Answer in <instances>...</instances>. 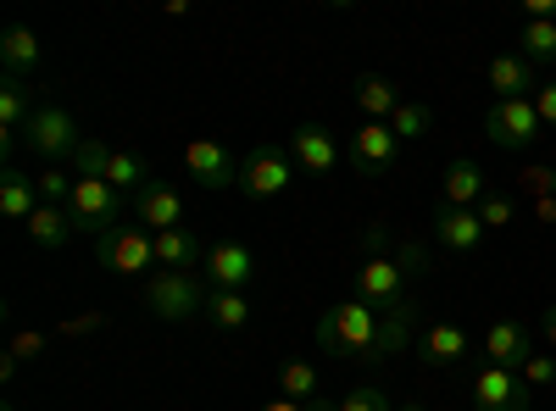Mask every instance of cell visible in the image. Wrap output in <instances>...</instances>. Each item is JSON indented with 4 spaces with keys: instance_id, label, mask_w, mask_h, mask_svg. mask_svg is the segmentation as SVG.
I'll return each mask as SVG.
<instances>
[{
    "instance_id": "cell-1",
    "label": "cell",
    "mask_w": 556,
    "mask_h": 411,
    "mask_svg": "<svg viewBox=\"0 0 556 411\" xmlns=\"http://www.w3.org/2000/svg\"><path fill=\"white\" fill-rule=\"evenodd\" d=\"M384 334V317L367 306V300H340L317 317V345L329 356H356V361H374Z\"/></svg>"
},
{
    "instance_id": "cell-2",
    "label": "cell",
    "mask_w": 556,
    "mask_h": 411,
    "mask_svg": "<svg viewBox=\"0 0 556 411\" xmlns=\"http://www.w3.org/2000/svg\"><path fill=\"white\" fill-rule=\"evenodd\" d=\"M417 261H424V251H417V245H406L401 261H395V256H367V261L356 267V300H367L379 317L406 311V306H412V300H406V279L417 272Z\"/></svg>"
},
{
    "instance_id": "cell-3",
    "label": "cell",
    "mask_w": 556,
    "mask_h": 411,
    "mask_svg": "<svg viewBox=\"0 0 556 411\" xmlns=\"http://www.w3.org/2000/svg\"><path fill=\"white\" fill-rule=\"evenodd\" d=\"M212 284L201 272H151L146 279V311L156 323H190V317H206Z\"/></svg>"
},
{
    "instance_id": "cell-4",
    "label": "cell",
    "mask_w": 556,
    "mask_h": 411,
    "mask_svg": "<svg viewBox=\"0 0 556 411\" xmlns=\"http://www.w3.org/2000/svg\"><path fill=\"white\" fill-rule=\"evenodd\" d=\"M123 211H128V195H117L106 178H78L73 184V195H67V217H73V228L78 234H112V228L123 222Z\"/></svg>"
},
{
    "instance_id": "cell-5",
    "label": "cell",
    "mask_w": 556,
    "mask_h": 411,
    "mask_svg": "<svg viewBox=\"0 0 556 411\" xmlns=\"http://www.w3.org/2000/svg\"><path fill=\"white\" fill-rule=\"evenodd\" d=\"M96 261L106 272H117V279H139V272L156 267V234L139 222H117L112 234L96 240Z\"/></svg>"
},
{
    "instance_id": "cell-6",
    "label": "cell",
    "mask_w": 556,
    "mask_h": 411,
    "mask_svg": "<svg viewBox=\"0 0 556 411\" xmlns=\"http://www.w3.org/2000/svg\"><path fill=\"white\" fill-rule=\"evenodd\" d=\"M23 140L34 145V156H45L51 167H62V162H73V156L84 151V140H89V133L78 128V117H73L67 106H39Z\"/></svg>"
},
{
    "instance_id": "cell-7",
    "label": "cell",
    "mask_w": 556,
    "mask_h": 411,
    "mask_svg": "<svg viewBox=\"0 0 556 411\" xmlns=\"http://www.w3.org/2000/svg\"><path fill=\"white\" fill-rule=\"evenodd\" d=\"M295 184V162L290 151H278V145H262L240 162V195L245 201H273V195H285Z\"/></svg>"
},
{
    "instance_id": "cell-8",
    "label": "cell",
    "mask_w": 556,
    "mask_h": 411,
    "mask_svg": "<svg viewBox=\"0 0 556 411\" xmlns=\"http://www.w3.org/2000/svg\"><path fill=\"white\" fill-rule=\"evenodd\" d=\"M484 133H490L495 151H523V145H534L545 133V123H540L534 101H495L484 112Z\"/></svg>"
},
{
    "instance_id": "cell-9",
    "label": "cell",
    "mask_w": 556,
    "mask_h": 411,
    "mask_svg": "<svg viewBox=\"0 0 556 411\" xmlns=\"http://www.w3.org/2000/svg\"><path fill=\"white\" fill-rule=\"evenodd\" d=\"M201 279H206L212 290H245V295H251V284H256V251L240 245V240H217V245L206 251Z\"/></svg>"
},
{
    "instance_id": "cell-10",
    "label": "cell",
    "mask_w": 556,
    "mask_h": 411,
    "mask_svg": "<svg viewBox=\"0 0 556 411\" xmlns=\"http://www.w3.org/2000/svg\"><path fill=\"white\" fill-rule=\"evenodd\" d=\"M395 156H401V140H395V128H390V123H362L351 140H345V162H351L356 172H367V178L390 172Z\"/></svg>"
},
{
    "instance_id": "cell-11",
    "label": "cell",
    "mask_w": 556,
    "mask_h": 411,
    "mask_svg": "<svg viewBox=\"0 0 556 411\" xmlns=\"http://www.w3.org/2000/svg\"><path fill=\"white\" fill-rule=\"evenodd\" d=\"M534 389L523 384V373H506V368H484L473 373V411H529Z\"/></svg>"
},
{
    "instance_id": "cell-12",
    "label": "cell",
    "mask_w": 556,
    "mask_h": 411,
    "mask_svg": "<svg viewBox=\"0 0 556 411\" xmlns=\"http://www.w3.org/2000/svg\"><path fill=\"white\" fill-rule=\"evenodd\" d=\"M290 162L301 167V172H317V178H329V172H340V162H345V145L334 140L323 123H301L295 133H290Z\"/></svg>"
},
{
    "instance_id": "cell-13",
    "label": "cell",
    "mask_w": 556,
    "mask_h": 411,
    "mask_svg": "<svg viewBox=\"0 0 556 411\" xmlns=\"http://www.w3.org/2000/svg\"><path fill=\"white\" fill-rule=\"evenodd\" d=\"M479 345H484L490 368H506V373H523L529 356H534V334H529V323H518V317H495Z\"/></svg>"
},
{
    "instance_id": "cell-14",
    "label": "cell",
    "mask_w": 556,
    "mask_h": 411,
    "mask_svg": "<svg viewBox=\"0 0 556 411\" xmlns=\"http://www.w3.org/2000/svg\"><path fill=\"white\" fill-rule=\"evenodd\" d=\"M184 167H190V178L201 190H240V162L217 140H190L184 145Z\"/></svg>"
},
{
    "instance_id": "cell-15",
    "label": "cell",
    "mask_w": 556,
    "mask_h": 411,
    "mask_svg": "<svg viewBox=\"0 0 556 411\" xmlns=\"http://www.w3.org/2000/svg\"><path fill=\"white\" fill-rule=\"evenodd\" d=\"M128 211H134V222H139V228H151V234L184 228V195H178L173 184H162V178H151V184L128 201Z\"/></svg>"
},
{
    "instance_id": "cell-16",
    "label": "cell",
    "mask_w": 556,
    "mask_h": 411,
    "mask_svg": "<svg viewBox=\"0 0 556 411\" xmlns=\"http://www.w3.org/2000/svg\"><path fill=\"white\" fill-rule=\"evenodd\" d=\"M484 234H490V228L479 222L473 206H440V211H434V240H440L451 256H473V251L484 245Z\"/></svg>"
},
{
    "instance_id": "cell-17",
    "label": "cell",
    "mask_w": 556,
    "mask_h": 411,
    "mask_svg": "<svg viewBox=\"0 0 556 411\" xmlns=\"http://www.w3.org/2000/svg\"><path fill=\"white\" fill-rule=\"evenodd\" d=\"M484 84L495 89V101H534V62L523 56V51H501V56H490V73H484Z\"/></svg>"
},
{
    "instance_id": "cell-18",
    "label": "cell",
    "mask_w": 556,
    "mask_h": 411,
    "mask_svg": "<svg viewBox=\"0 0 556 411\" xmlns=\"http://www.w3.org/2000/svg\"><path fill=\"white\" fill-rule=\"evenodd\" d=\"M417 356H424V368H456L462 356H473V334L462 323H429L417 339Z\"/></svg>"
},
{
    "instance_id": "cell-19",
    "label": "cell",
    "mask_w": 556,
    "mask_h": 411,
    "mask_svg": "<svg viewBox=\"0 0 556 411\" xmlns=\"http://www.w3.org/2000/svg\"><path fill=\"white\" fill-rule=\"evenodd\" d=\"M206 267V240L195 228H167L156 234V272H201Z\"/></svg>"
},
{
    "instance_id": "cell-20",
    "label": "cell",
    "mask_w": 556,
    "mask_h": 411,
    "mask_svg": "<svg viewBox=\"0 0 556 411\" xmlns=\"http://www.w3.org/2000/svg\"><path fill=\"white\" fill-rule=\"evenodd\" d=\"M34 112H39V106H34V84L7 73V84H0V128H7V151H12L17 133H28Z\"/></svg>"
},
{
    "instance_id": "cell-21",
    "label": "cell",
    "mask_w": 556,
    "mask_h": 411,
    "mask_svg": "<svg viewBox=\"0 0 556 411\" xmlns=\"http://www.w3.org/2000/svg\"><path fill=\"white\" fill-rule=\"evenodd\" d=\"M34 211H39V178H28L23 167H7L0 172V217L28 222Z\"/></svg>"
},
{
    "instance_id": "cell-22",
    "label": "cell",
    "mask_w": 556,
    "mask_h": 411,
    "mask_svg": "<svg viewBox=\"0 0 556 411\" xmlns=\"http://www.w3.org/2000/svg\"><path fill=\"white\" fill-rule=\"evenodd\" d=\"M23 228H28V240H34L39 251H67V240L78 234L73 217H67V206H45V201H39V211H34Z\"/></svg>"
},
{
    "instance_id": "cell-23",
    "label": "cell",
    "mask_w": 556,
    "mask_h": 411,
    "mask_svg": "<svg viewBox=\"0 0 556 411\" xmlns=\"http://www.w3.org/2000/svg\"><path fill=\"white\" fill-rule=\"evenodd\" d=\"M39 56H45V44H39V34L34 28H7V34H0V62H7V73L12 78H28L34 67H39Z\"/></svg>"
},
{
    "instance_id": "cell-24",
    "label": "cell",
    "mask_w": 556,
    "mask_h": 411,
    "mask_svg": "<svg viewBox=\"0 0 556 411\" xmlns=\"http://www.w3.org/2000/svg\"><path fill=\"white\" fill-rule=\"evenodd\" d=\"M356 106L367 112V123H390L406 101H401V89L390 84V78H379V73H367V78H356Z\"/></svg>"
},
{
    "instance_id": "cell-25",
    "label": "cell",
    "mask_w": 556,
    "mask_h": 411,
    "mask_svg": "<svg viewBox=\"0 0 556 411\" xmlns=\"http://www.w3.org/2000/svg\"><path fill=\"white\" fill-rule=\"evenodd\" d=\"M440 184H445V206H473V211H479V201L490 195V190H484V172H479V162H468V156L451 162Z\"/></svg>"
},
{
    "instance_id": "cell-26",
    "label": "cell",
    "mask_w": 556,
    "mask_h": 411,
    "mask_svg": "<svg viewBox=\"0 0 556 411\" xmlns=\"http://www.w3.org/2000/svg\"><path fill=\"white\" fill-rule=\"evenodd\" d=\"M206 323H212L217 334H240V329L251 323V295H245V290H212Z\"/></svg>"
},
{
    "instance_id": "cell-27",
    "label": "cell",
    "mask_w": 556,
    "mask_h": 411,
    "mask_svg": "<svg viewBox=\"0 0 556 411\" xmlns=\"http://www.w3.org/2000/svg\"><path fill=\"white\" fill-rule=\"evenodd\" d=\"M317 389H323V378H317V368L312 361H285L278 368V395H290V400H317Z\"/></svg>"
},
{
    "instance_id": "cell-28",
    "label": "cell",
    "mask_w": 556,
    "mask_h": 411,
    "mask_svg": "<svg viewBox=\"0 0 556 411\" xmlns=\"http://www.w3.org/2000/svg\"><path fill=\"white\" fill-rule=\"evenodd\" d=\"M390 128H395V140H401V145H412V140H429V133H434V112H429L424 101H406V106L390 117Z\"/></svg>"
},
{
    "instance_id": "cell-29",
    "label": "cell",
    "mask_w": 556,
    "mask_h": 411,
    "mask_svg": "<svg viewBox=\"0 0 556 411\" xmlns=\"http://www.w3.org/2000/svg\"><path fill=\"white\" fill-rule=\"evenodd\" d=\"M523 56L540 67V62H556V17L551 23H523Z\"/></svg>"
},
{
    "instance_id": "cell-30",
    "label": "cell",
    "mask_w": 556,
    "mask_h": 411,
    "mask_svg": "<svg viewBox=\"0 0 556 411\" xmlns=\"http://www.w3.org/2000/svg\"><path fill=\"white\" fill-rule=\"evenodd\" d=\"M479 222H484V228H513V222H518V201L501 195V190H490V195L479 201Z\"/></svg>"
},
{
    "instance_id": "cell-31",
    "label": "cell",
    "mask_w": 556,
    "mask_h": 411,
    "mask_svg": "<svg viewBox=\"0 0 556 411\" xmlns=\"http://www.w3.org/2000/svg\"><path fill=\"white\" fill-rule=\"evenodd\" d=\"M73 184H78V178H73L67 167H45V172H39V201H45V206H67Z\"/></svg>"
},
{
    "instance_id": "cell-32",
    "label": "cell",
    "mask_w": 556,
    "mask_h": 411,
    "mask_svg": "<svg viewBox=\"0 0 556 411\" xmlns=\"http://www.w3.org/2000/svg\"><path fill=\"white\" fill-rule=\"evenodd\" d=\"M340 411H395V406H390V395H384V389L362 384V389H351V395L340 400Z\"/></svg>"
},
{
    "instance_id": "cell-33",
    "label": "cell",
    "mask_w": 556,
    "mask_h": 411,
    "mask_svg": "<svg viewBox=\"0 0 556 411\" xmlns=\"http://www.w3.org/2000/svg\"><path fill=\"white\" fill-rule=\"evenodd\" d=\"M106 140H84V151L73 156V167H78V178H101V162H106Z\"/></svg>"
},
{
    "instance_id": "cell-34",
    "label": "cell",
    "mask_w": 556,
    "mask_h": 411,
    "mask_svg": "<svg viewBox=\"0 0 556 411\" xmlns=\"http://www.w3.org/2000/svg\"><path fill=\"white\" fill-rule=\"evenodd\" d=\"M523 195L529 201H551L556 195V172L551 167H523Z\"/></svg>"
},
{
    "instance_id": "cell-35",
    "label": "cell",
    "mask_w": 556,
    "mask_h": 411,
    "mask_svg": "<svg viewBox=\"0 0 556 411\" xmlns=\"http://www.w3.org/2000/svg\"><path fill=\"white\" fill-rule=\"evenodd\" d=\"M523 384H529V389H556V356H529Z\"/></svg>"
},
{
    "instance_id": "cell-36",
    "label": "cell",
    "mask_w": 556,
    "mask_h": 411,
    "mask_svg": "<svg viewBox=\"0 0 556 411\" xmlns=\"http://www.w3.org/2000/svg\"><path fill=\"white\" fill-rule=\"evenodd\" d=\"M534 112H540V123L556 133V84H540V89H534Z\"/></svg>"
},
{
    "instance_id": "cell-37",
    "label": "cell",
    "mask_w": 556,
    "mask_h": 411,
    "mask_svg": "<svg viewBox=\"0 0 556 411\" xmlns=\"http://www.w3.org/2000/svg\"><path fill=\"white\" fill-rule=\"evenodd\" d=\"M39 350H45V334H17V339H12V356H17V361H34Z\"/></svg>"
},
{
    "instance_id": "cell-38",
    "label": "cell",
    "mask_w": 556,
    "mask_h": 411,
    "mask_svg": "<svg viewBox=\"0 0 556 411\" xmlns=\"http://www.w3.org/2000/svg\"><path fill=\"white\" fill-rule=\"evenodd\" d=\"M540 334H545V345L556 350V306H545V311H540Z\"/></svg>"
},
{
    "instance_id": "cell-39",
    "label": "cell",
    "mask_w": 556,
    "mask_h": 411,
    "mask_svg": "<svg viewBox=\"0 0 556 411\" xmlns=\"http://www.w3.org/2000/svg\"><path fill=\"white\" fill-rule=\"evenodd\" d=\"M262 411H312V406H306V400H290V395H278V400H267Z\"/></svg>"
},
{
    "instance_id": "cell-40",
    "label": "cell",
    "mask_w": 556,
    "mask_h": 411,
    "mask_svg": "<svg viewBox=\"0 0 556 411\" xmlns=\"http://www.w3.org/2000/svg\"><path fill=\"white\" fill-rule=\"evenodd\" d=\"M89 329H101V317H78V323H67L62 334H89Z\"/></svg>"
},
{
    "instance_id": "cell-41",
    "label": "cell",
    "mask_w": 556,
    "mask_h": 411,
    "mask_svg": "<svg viewBox=\"0 0 556 411\" xmlns=\"http://www.w3.org/2000/svg\"><path fill=\"white\" fill-rule=\"evenodd\" d=\"M534 217H545V222H551V217H556V195H551V201H534Z\"/></svg>"
},
{
    "instance_id": "cell-42",
    "label": "cell",
    "mask_w": 556,
    "mask_h": 411,
    "mask_svg": "<svg viewBox=\"0 0 556 411\" xmlns=\"http://www.w3.org/2000/svg\"><path fill=\"white\" fill-rule=\"evenodd\" d=\"M395 411H429V406H424V400H401Z\"/></svg>"
},
{
    "instance_id": "cell-43",
    "label": "cell",
    "mask_w": 556,
    "mask_h": 411,
    "mask_svg": "<svg viewBox=\"0 0 556 411\" xmlns=\"http://www.w3.org/2000/svg\"><path fill=\"white\" fill-rule=\"evenodd\" d=\"M312 411H340L334 400H312Z\"/></svg>"
},
{
    "instance_id": "cell-44",
    "label": "cell",
    "mask_w": 556,
    "mask_h": 411,
    "mask_svg": "<svg viewBox=\"0 0 556 411\" xmlns=\"http://www.w3.org/2000/svg\"><path fill=\"white\" fill-rule=\"evenodd\" d=\"M7 411H17V406H7Z\"/></svg>"
}]
</instances>
